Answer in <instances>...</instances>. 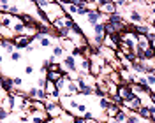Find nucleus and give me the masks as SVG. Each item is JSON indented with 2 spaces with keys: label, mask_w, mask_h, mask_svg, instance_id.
<instances>
[{
  "label": "nucleus",
  "mask_w": 155,
  "mask_h": 123,
  "mask_svg": "<svg viewBox=\"0 0 155 123\" xmlns=\"http://www.w3.org/2000/svg\"><path fill=\"white\" fill-rule=\"evenodd\" d=\"M46 113L51 120H60L64 113H65V109L62 107L60 104H53V102H46Z\"/></svg>",
  "instance_id": "1"
},
{
  "label": "nucleus",
  "mask_w": 155,
  "mask_h": 123,
  "mask_svg": "<svg viewBox=\"0 0 155 123\" xmlns=\"http://www.w3.org/2000/svg\"><path fill=\"white\" fill-rule=\"evenodd\" d=\"M99 12H101V14H107V16H111V14H116V12H118V7H116L115 2H104V0H101Z\"/></svg>",
  "instance_id": "4"
},
{
  "label": "nucleus",
  "mask_w": 155,
  "mask_h": 123,
  "mask_svg": "<svg viewBox=\"0 0 155 123\" xmlns=\"http://www.w3.org/2000/svg\"><path fill=\"white\" fill-rule=\"evenodd\" d=\"M127 123H141V118H139L136 113H130V114H129V120H127Z\"/></svg>",
  "instance_id": "19"
},
{
  "label": "nucleus",
  "mask_w": 155,
  "mask_h": 123,
  "mask_svg": "<svg viewBox=\"0 0 155 123\" xmlns=\"http://www.w3.org/2000/svg\"><path fill=\"white\" fill-rule=\"evenodd\" d=\"M27 97H28V99H32V100L48 102V95H46V92H44V90H41V88H37V86H32V88H28V90H27Z\"/></svg>",
  "instance_id": "2"
},
{
  "label": "nucleus",
  "mask_w": 155,
  "mask_h": 123,
  "mask_svg": "<svg viewBox=\"0 0 155 123\" xmlns=\"http://www.w3.org/2000/svg\"><path fill=\"white\" fill-rule=\"evenodd\" d=\"M120 111H122V109H120L118 105H111L106 113H104V116H106V118H116V114L120 113Z\"/></svg>",
  "instance_id": "14"
},
{
  "label": "nucleus",
  "mask_w": 155,
  "mask_h": 123,
  "mask_svg": "<svg viewBox=\"0 0 155 123\" xmlns=\"http://www.w3.org/2000/svg\"><path fill=\"white\" fill-rule=\"evenodd\" d=\"M46 83H48V77H37V81H35V86L37 88H41V90H44V86H46Z\"/></svg>",
  "instance_id": "17"
},
{
  "label": "nucleus",
  "mask_w": 155,
  "mask_h": 123,
  "mask_svg": "<svg viewBox=\"0 0 155 123\" xmlns=\"http://www.w3.org/2000/svg\"><path fill=\"white\" fill-rule=\"evenodd\" d=\"M74 123H87V121H85L83 118H76V121H74Z\"/></svg>",
  "instance_id": "22"
},
{
  "label": "nucleus",
  "mask_w": 155,
  "mask_h": 123,
  "mask_svg": "<svg viewBox=\"0 0 155 123\" xmlns=\"http://www.w3.org/2000/svg\"><path fill=\"white\" fill-rule=\"evenodd\" d=\"M111 105H113V102H111V99H109V97L99 99V107H101V111H102V113H106Z\"/></svg>",
  "instance_id": "12"
},
{
  "label": "nucleus",
  "mask_w": 155,
  "mask_h": 123,
  "mask_svg": "<svg viewBox=\"0 0 155 123\" xmlns=\"http://www.w3.org/2000/svg\"><path fill=\"white\" fill-rule=\"evenodd\" d=\"M46 77H48V81H53V83H58L62 77H64V72H55V70H49L48 74H46Z\"/></svg>",
  "instance_id": "13"
},
{
  "label": "nucleus",
  "mask_w": 155,
  "mask_h": 123,
  "mask_svg": "<svg viewBox=\"0 0 155 123\" xmlns=\"http://www.w3.org/2000/svg\"><path fill=\"white\" fill-rule=\"evenodd\" d=\"M137 116H139L141 120H146V121H150V120H152V107H148V105H143V107L137 111Z\"/></svg>",
  "instance_id": "10"
},
{
  "label": "nucleus",
  "mask_w": 155,
  "mask_h": 123,
  "mask_svg": "<svg viewBox=\"0 0 155 123\" xmlns=\"http://www.w3.org/2000/svg\"><path fill=\"white\" fill-rule=\"evenodd\" d=\"M32 111H46V102H41V100H32Z\"/></svg>",
  "instance_id": "15"
},
{
  "label": "nucleus",
  "mask_w": 155,
  "mask_h": 123,
  "mask_svg": "<svg viewBox=\"0 0 155 123\" xmlns=\"http://www.w3.org/2000/svg\"><path fill=\"white\" fill-rule=\"evenodd\" d=\"M79 95H83V97H92V95H95V88L90 85H81L79 86Z\"/></svg>",
  "instance_id": "11"
},
{
  "label": "nucleus",
  "mask_w": 155,
  "mask_h": 123,
  "mask_svg": "<svg viewBox=\"0 0 155 123\" xmlns=\"http://www.w3.org/2000/svg\"><path fill=\"white\" fill-rule=\"evenodd\" d=\"M51 55L55 58H62L64 60V57H65V49H64V46L60 44V42H57L55 46L51 47Z\"/></svg>",
  "instance_id": "9"
},
{
  "label": "nucleus",
  "mask_w": 155,
  "mask_h": 123,
  "mask_svg": "<svg viewBox=\"0 0 155 123\" xmlns=\"http://www.w3.org/2000/svg\"><path fill=\"white\" fill-rule=\"evenodd\" d=\"M12 83H14V88H16V90H21V86H23V77L14 76L12 77Z\"/></svg>",
  "instance_id": "18"
},
{
  "label": "nucleus",
  "mask_w": 155,
  "mask_h": 123,
  "mask_svg": "<svg viewBox=\"0 0 155 123\" xmlns=\"http://www.w3.org/2000/svg\"><path fill=\"white\" fill-rule=\"evenodd\" d=\"M146 81H148V85L152 86V90L155 88V74H146Z\"/></svg>",
  "instance_id": "20"
},
{
  "label": "nucleus",
  "mask_w": 155,
  "mask_h": 123,
  "mask_svg": "<svg viewBox=\"0 0 155 123\" xmlns=\"http://www.w3.org/2000/svg\"><path fill=\"white\" fill-rule=\"evenodd\" d=\"M23 72H25V74H27V76H32V74H34V65H25V69H23Z\"/></svg>",
  "instance_id": "21"
},
{
  "label": "nucleus",
  "mask_w": 155,
  "mask_h": 123,
  "mask_svg": "<svg viewBox=\"0 0 155 123\" xmlns=\"http://www.w3.org/2000/svg\"><path fill=\"white\" fill-rule=\"evenodd\" d=\"M34 40H35V37H30V35H16L12 39V42H14V46H16L18 51L19 49H27Z\"/></svg>",
  "instance_id": "3"
},
{
  "label": "nucleus",
  "mask_w": 155,
  "mask_h": 123,
  "mask_svg": "<svg viewBox=\"0 0 155 123\" xmlns=\"http://www.w3.org/2000/svg\"><path fill=\"white\" fill-rule=\"evenodd\" d=\"M141 123H150V121H146V120H141Z\"/></svg>",
  "instance_id": "23"
},
{
  "label": "nucleus",
  "mask_w": 155,
  "mask_h": 123,
  "mask_svg": "<svg viewBox=\"0 0 155 123\" xmlns=\"http://www.w3.org/2000/svg\"><path fill=\"white\" fill-rule=\"evenodd\" d=\"M118 97H120L124 102H132L134 99H137V97L132 93V90H130L127 85H122L120 88H118Z\"/></svg>",
  "instance_id": "5"
},
{
  "label": "nucleus",
  "mask_w": 155,
  "mask_h": 123,
  "mask_svg": "<svg viewBox=\"0 0 155 123\" xmlns=\"http://www.w3.org/2000/svg\"><path fill=\"white\" fill-rule=\"evenodd\" d=\"M9 60L11 62H21V60H23V53H21V51H14V53L9 55Z\"/></svg>",
  "instance_id": "16"
},
{
  "label": "nucleus",
  "mask_w": 155,
  "mask_h": 123,
  "mask_svg": "<svg viewBox=\"0 0 155 123\" xmlns=\"http://www.w3.org/2000/svg\"><path fill=\"white\" fill-rule=\"evenodd\" d=\"M35 40L39 42V46L41 47H53L55 44H57L53 37H49V35H42V34H37V35H35Z\"/></svg>",
  "instance_id": "7"
},
{
  "label": "nucleus",
  "mask_w": 155,
  "mask_h": 123,
  "mask_svg": "<svg viewBox=\"0 0 155 123\" xmlns=\"http://www.w3.org/2000/svg\"><path fill=\"white\" fill-rule=\"evenodd\" d=\"M150 123H155V120H152V121H150Z\"/></svg>",
  "instance_id": "24"
},
{
  "label": "nucleus",
  "mask_w": 155,
  "mask_h": 123,
  "mask_svg": "<svg viewBox=\"0 0 155 123\" xmlns=\"http://www.w3.org/2000/svg\"><path fill=\"white\" fill-rule=\"evenodd\" d=\"M87 23L92 27V28H94V27H97L99 23H102V14L99 12V9H97V11H90V12H88Z\"/></svg>",
  "instance_id": "6"
},
{
  "label": "nucleus",
  "mask_w": 155,
  "mask_h": 123,
  "mask_svg": "<svg viewBox=\"0 0 155 123\" xmlns=\"http://www.w3.org/2000/svg\"><path fill=\"white\" fill-rule=\"evenodd\" d=\"M62 93L69 95V97H79V86H78L76 81H69V85L65 86V90Z\"/></svg>",
  "instance_id": "8"
}]
</instances>
